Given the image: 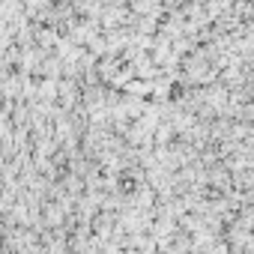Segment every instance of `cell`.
Segmentation results:
<instances>
[]
</instances>
